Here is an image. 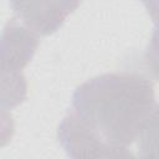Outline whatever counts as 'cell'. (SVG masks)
<instances>
[{
  "label": "cell",
  "instance_id": "1",
  "mask_svg": "<svg viewBox=\"0 0 159 159\" xmlns=\"http://www.w3.org/2000/svg\"><path fill=\"white\" fill-rule=\"evenodd\" d=\"M72 111L106 143H133L157 114L153 84L134 73H104L76 88Z\"/></svg>",
  "mask_w": 159,
  "mask_h": 159
},
{
  "label": "cell",
  "instance_id": "2",
  "mask_svg": "<svg viewBox=\"0 0 159 159\" xmlns=\"http://www.w3.org/2000/svg\"><path fill=\"white\" fill-rule=\"evenodd\" d=\"M78 5V1L68 0L10 2V6L22 21V25L35 36H47L56 32Z\"/></svg>",
  "mask_w": 159,
  "mask_h": 159
},
{
  "label": "cell",
  "instance_id": "3",
  "mask_svg": "<svg viewBox=\"0 0 159 159\" xmlns=\"http://www.w3.org/2000/svg\"><path fill=\"white\" fill-rule=\"evenodd\" d=\"M57 138L70 159H96L106 145V142L73 111L61 120Z\"/></svg>",
  "mask_w": 159,
  "mask_h": 159
},
{
  "label": "cell",
  "instance_id": "4",
  "mask_svg": "<svg viewBox=\"0 0 159 159\" xmlns=\"http://www.w3.org/2000/svg\"><path fill=\"white\" fill-rule=\"evenodd\" d=\"M37 46V36L16 19L9 20L0 35V68L21 72L32 60Z\"/></svg>",
  "mask_w": 159,
  "mask_h": 159
},
{
  "label": "cell",
  "instance_id": "5",
  "mask_svg": "<svg viewBox=\"0 0 159 159\" xmlns=\"http://www.w3.org/2000/svg\"><path fill=\"white\" fill-rule=\"evenodd\" d=\"M27 97V81L20 71L0 68V108L11 109Z\"/></svg>",
  "mask_w": 159,
  "mask_h": 159
},
{
  "label": "cell",
  "instance_id": "6",
  "mask_svg": "<svg viewBox=\"0 0 159 159\" xmlns=\"http://www.w3.org/2000/svg\"><path fill=\"white\" fill-rule=\"evenodd\" d=\"M15 133V122L12 116L4 108H0V148L10 143Z\"/></svg>",
  "mask_w": 159,
  "mask_h": 159
},
{
  "label": "cell",
  "instance_id": "7",
  "mask_svg": "<svg viewBox=\"0 0 159 159\" xmlns=\"http://www.w3.org/2000/svg\"><path fill=\"white\" fill-rule=\"evenodd\" d=\"M96 159H137V158L124 145H114L106 143L104 148Z\"/></svg>",
  "mask_w": 159,
  "mask_h": 159
}]
</instances>
